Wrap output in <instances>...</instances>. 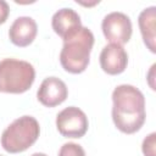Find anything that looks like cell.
<instances>
[{
    "mask_svg": "<svg viewBox=\"0 0 156 156\" xmlns=\"http://www.w3.org/2000/svg\"><path fill=\"white\" fill-rule=\"evenodd\" d=\"M94 45V34L87 27H80L74 34L63 40L60 62L65 71L78 74L87 69Z\"/></svg>",
    "mask_w": 156,
    "mask_h": 156,
    "instance_id": "7a4b0ae2",
    "label": "cell"
},
{
    "mask_svg": "<svg viewBox=\"0 0 156 156\" xmlns=\"http://www.w3.org/2000/svg\"><path fill=\"white\" fill-rule=\"evenodd\" d=\"M102 33L110 44L123 45L129 41L133 32L130 18L123 12H111L106 15L101 23Z\"/></svg>",
    "mask_w": 156,
    "mask_h": 156,
    "instance_id": "8992f818",
    "label": "cell"
},
{
    "mask_svg": "<svg viewBox=\"0 0 156 156\" xmlns=\"http://www.w3.org/2000/svg\"><path fill=\"white\" fill-rule=\"evenodd\" d=\"M0 156H1V155H0Z\"/></svg>",
    "mask_w": 156,
    "mask_h": 156,
    "instance_id": "2e32d148",
    "label": "cell"
},
{
    "mask_svg": "<svg viewBox=\"0 0 156 156\" xmlns=\"http://www.w3.org/2000/svg\"><path fill=\"white\" fill-rule=\"evenodd\" d=\"M112 121L124 134L138 132L146 118L145 98L143 93L130 85L121 84L112 91Z\"/></svg>",
    "mask_w": 156,
    "mask_h": 156,
    "instance_id": "6da1fadb",
    "label": "cell"
},
{
    "mask_svg": "<svg viewBox=\"0 0 156 156\" xmlns=\"http://www.w3.org/2000/svg\"><path fill=\"white\" fill-rule=\"evenodd\" d=\"M38 33L37 22L28 16L17 17L10 29H9V38L11 43L18 48H26L33 43Z\"/></svg>",
    "mask_w": 156,
    "mask_h": 156,
    "instance_id": "9c48e42d",
    "label": "cell"
},
{
    "mask_svg": "<svg viewBox=\"0 0 156 156\" xmlns=\"http://www.w3.org/2000/svg\"><path fill=\"white\" fill-rule=\"evenodd\" d=\"M35 79V69L32 63L17 60L4 58L0 61V91L22 94L30 89Z\"/></svg>",
    "mask_w": 156,
    "mask_h": 156,
    "instance_id": "277c9868",
    "label": "cell"
},
{
    "mask_svg": "<svg viewBox=\"0 0 156 156\" xmlns=\"http://www.w3.org/2000/svg\"><path fill=\"white\" fill-rule=\"evenodd\" d=\"M57 156H85V151L76 143H66L60 147Z\"/></svg>",
    "mask_w": 156,
    "mask_h": 156,
    "instance_id": "7c38bea8",
    "label": "cell"
},
{
    "mask_svg": "<svg viewBox=\"0 0 156 156\" xmlns=\"http://www.w3.org/2000/svg\"><path fill=\"white\" fill-rule=\"evenodd\" d=\"M100 66L102 71L110 76L121 74L128 65V54L122 45L108 44L100 52Z\"/></svg>",
    "mask_w": 156,
    "mask_h": 156,
    "instance_id": "ba28073f",
    "label": "cell"
},
{
    "mask_svg": "<svg viewBox=\"0 0 156 156\" xmlns=\"http://www.w3.org/2000/svg\"><path fill=\"white\" fill-rule=\"evenodd\" d=\"M40 134L39 122L32 116L15 119L1 134V146L10 154H18L30 147Z\"/></svg>",
    "mask_w": 156,
    "mask_h": 156,
    "instance_id": "3957f363",
    "label": "cell"
},
{
    "mask_svg": "<svg viewBox=\"0 0 156 156\" xmlns=\"http://www.w3.org/2000/svg\"><path fill=\"white\" fill-rule=\"evenodd\" d=\"M89 127L87 115L76 106H68L56 116V128L65 138H82Z\"/></svg>",
    "mask_w": 156,
    "mask_h": 156,
    "instance_id": "5b68a950",
    "label": "cell"
},
{
    "mask_svg": "<svg viewBox=\"0 0 156 156\" xmlns=\"http://www.w3.org/2000/svg\"><path fill=\"white\" fill-rule=\"evenodd\" d=\"M10 15V7L9 4L4 0H0V24H4Z\"/></svg>",
    "mask_w": 156,
    "mask_h": 156,
    "instance_id": "5bb4252c",
    "label": "cell"
},
{
    "mask_svg": "<svg viewBox=\"0 0 156 156\" xmlns=\"http://www.w3.org/2000/svg\"><path fill=\"white\" fill-rule=\"evenodd\" d=\"M51 27L54 32L65 40L82 27V22L79 15L74 10L65 7L54 13L51 18Z\"/></svg>",
    "mask_w": 156,
    "mask_h": 156,
    "instance_id": "30bf717a",
    "label": "cell"
},
{
    "mask_svg": "<svg viewBox=\"0 0 156 156\" xmlns=\"http://www.w3.org/2000/svg\"><path fill=\"white\" fill-rule=\"evenodd\" d=\"M68 96V89L63 80L57 77H48L45 78L38 91L37 98L39 102L46 107H55L62 104Z\"/></svg>",
    "mask_w": 156,
    "mask_h": 156,
    "instance_id": "52a82bcc",
    "label": "cell"
},
{
    "mask_svg": "<svg viewBox=\"0 0 156 156\" xmlns=\"http://www.w3.org/2000/svg\"><path fill=\"white\" fill-rule=\"evenodd\" d=\"M155 21H156V7L155 6H150L145 10H143L138 18V23H139V28H140V33H141L144 44L147 46V49L151 52H156Z\"/></svg>",
    "mask_w": 156,
    "mask_h": 156,
    "instance_id": "8fae6325",
    "label": "cell"
},
{
    "mask_svg": "<svg viewBox=\"0 0 156 156\" xmlns=\"http://www.w3.org/2000/svg\"><path fill=\"white\" fill-rule=\"evenodd\" d=\"M155 146H156V133H151L143 140V145H141L143 154L145 156H156Z\"/></svg>",
    "mask_w": 156,
    "mask_h": 156,
    "instance_id": "4fadbf2b",
    "label": "cell"
},
{
    "mask_svg": "<svg viewBox=\"0 0 156 156\" xmlns=\"http://www.w3.org/2000/svg\"><path fill=\"white\" fill-rule=\"evenodd\" d=\"M30 156H48L46 154H43V152H34V154H32Z\"/></svg>",
    "mask_w": 156,
    "mask_h": 156,
    "instance_id": "9a60e30c",
    "label": "cell"
}]
</instances>
